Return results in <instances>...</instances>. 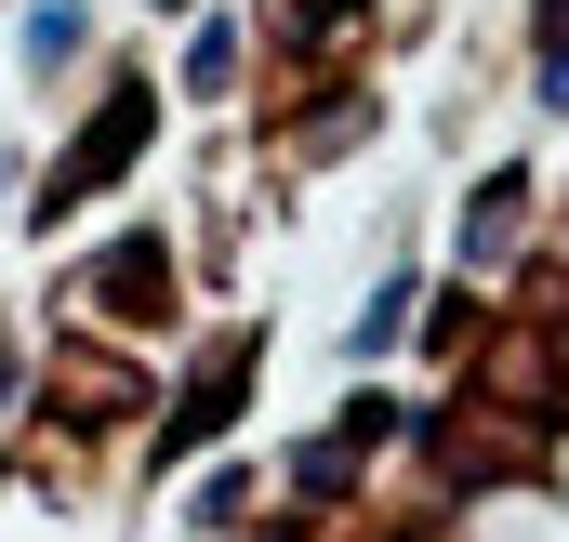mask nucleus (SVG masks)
Here are the masks:
<instances>
[{
  "mask_svg": "<svg viewBox=\"0 0 569 542\" xmlns=\"http://www.w3.org/2000/svg\"><path fill=\"white\" fill-rule=\"evenodd\" d=\"M411 304H425V291H411V278H385V291H371V318H358V358H385V344H398V318H411Z\"/></svg>",
  "mask_w": 569,
  "mask_h": 542,
  "instance_id": "obj_4",
  "label": "nucleus"
},
{
  "mask_svg": "<svg viewBox=\"0 0 569 542\" xmlns=\"http://www.w3.org/2000/svg\"><path fill=\"white\" fill-rule=\"evenodd\" d=\"M226 80H239V40H226V27H199V53H186V93H226Z\"/></svg>",
  "mask_w": 569,
  "mask_h": 542,
  "instance_id": "obj_5",
  "label": "nucleus"
},
{
  "mask_svg": "<svg viewBox=\"0 0 569 542\" xmlns=\"http://www.w3.org/2000/svg\"><path fill=\"white\" fill-rule=\"evenodd\" d=\"M517 199H530L517 172H490V185H477V212H463V265H490V252L517 239Z\"/></svg>",
  "mask_w": 569,
  "mask_h": 542,
  "instance_id": "obj_3",
  "label": "nucleus"
},
{
  "mask_svg": "<svg viewBox=\"0 0 569 542\" xmlns=\"http://www.w3.org/2000/svg\"><path fill=\"white\" fill-rule=\"evenodd\" d=\"M27 53H40V67H67V53H80V13H67V0H53V13H27Z\"/></svg>",
  "mask_w": 569,
  "mask_h": 542,
  "instance_id": "obj_6",
  "label": "nucleus"
},
{
  "mask_svg": "<svg viewBox=\"0 0 569 542\" xmlns=\"http://www.w3.org/2000/svg\"><path fill=\"white\" fill-rule=\"evenodd\" d=\"M172 13H186V0H172Z\"/></svg>",
  "mask_w": 569,
  "mask_h": 542,
  "instance_id": "obj_7",
  "label": "nucleus"
},
{
  "mask_svg": "<svg viewBox=\"0 0 569 542\" xmlns=\"http://www.w3.org/2000/svg\"><path fill=\"white\" fill-rule=\"evenodd\" d=\"M146 120H159L146 93H107V120H93V133H80V145H67V159H53V199H40V212H67V199H93L107 172H133V145H146Z\"/></svg>",
  "mask_w": 569,
  "mask_h": 542,
  "instance_id": "obj_1",
  "label": "nucleus"
},
{
  "mask_svg": "<svg viewBox=\"0 0 569 542\" xmlns=\"http://www.w3.org/2000/svg\"><path fill=\"white\" fill-rule=\"evenodd\" d=\"M239 384H252V358H239V344H226V358H212V371H199V384H186V410H172V423H159V450H172V463H186V450H212V436H226V423H239Z\"/></svg>",
  "mask_w": 569,
  "mask_h": 542,
  "instance_id": "obj_2",
  "label": "nucleus"
}]
</instances>
